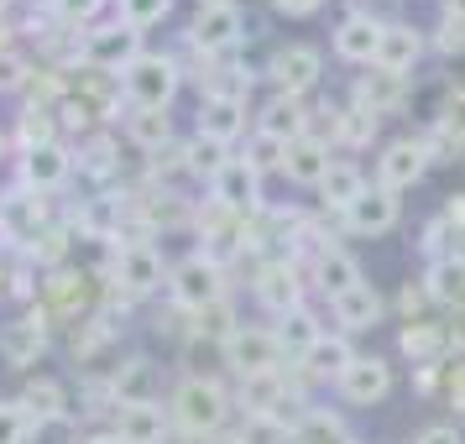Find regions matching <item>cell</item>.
<instances>
[{
	"label": "cell",
	"mask_w": 465,
	"mask_h": 444,
	"mask_svg": "<svg viewBox=\"0 0 465 444\" xmlns=\"http://www.w3.org/2000/svg\"><path fill=\"white\" fill-rule=\"evenodd\" d=\"M246 121H252V110L235 105V100H199L193 131H199V136H210V142H225V147H231L235 136L246 131Z\"/></svg>",
	"instance_id": "36"
},
{
	"label": "cell",
	"mask_w": 465,
	"mask_h": 444,
	"mask_svg": "<svg viewBox=\"0 0 465 444\" xmlns=\"http://www.w3.org/2000/svg\"><path fill=\"white\" fill-rule=\"evenodd\" d=\"M340 220H345V231H351V235H371V241H377V235L398 231L402 199L392 189H381V183H366V193H361V199L340 214Z\"/></svg>",
	"instance_id": "17"
},
{
	"label": "cell",
	"mask_w": 465,
	"mask_h": 444,
	"mask_svg": "<svg viewBox=\"0 0 465 444\" xmlns=\"http://www.w3.org/2000/svg\"><path fill=\"white\" fill-rule=\"evenodd\" d=\"M293 392L298 387H293V371H288V366L256 371V377H235V408H241V413H277Z\"/></svg>",
	"instance_id": "24"
},
{
	"label": "cell",
	"mask_w": 465,
	"mask_h": 444,
	"mask_svg": "<svg viewBox=\"0 0 465 444\" xmlns=\"http://www.w3.org/2000/svg\"><path fill=\"white\" fill-rule=\"evenodd\" d=\"M377 126H381V121L371 115V110H361V105H340V110H335V136H330V147H345V152L371 147Z\"/></svg>",
	"instance_id": "40"
},
{
	"label": "cell",
	"mask_w": 465,
	"mask_h": 444,
	"mask_svg": "<svg viewBox=\"0 0 465 444\" xmlns=\"http://www.w3.org/2000/svg\"><path fill=\"white\" fill-rule=\"evenodd\" d=\"M272 335H277V350H282V360L293 366V360H303V356L319 345L324 324H319V314L303 303V309H288L282 319H272Z\"/></svg>",
	"instance_id": "30"
},
{
	"label": "cell",
	"mask_w": 465,
	"mask_h": 444,
	"mask_svg": "<svg viewBox=\"0 0 465 444\" xmlns=\"http://www.w3.org/2000/svg\"><path fill=\"white\" fill-rule=\"evenodd\" d=\"M429 168H434V157H429V147H423V136L413 131V136H398V142H387V147H381L377 183H381V189H392V193H402V189H413Z\"/></svg>",
	"instance_id": "14"
},
{
	"label": "cell",
	"mask_w": 465,
	"mask_h": 444,
	"mask_svg": "<svg viewBox=\"0 0 465 444\" xmlns=\"http://www.w3.org/2000/svg\"><path fill=\"white\" fill-rule=\"evenodd\" d=\"M5 152H11V136H5V131H0V163H5Z\"/></svg>",
	"instance_id": "57"
},
{
	"label": "cell",
	"mask_w": 465,
	"mask_h": 444,
	"mask_svg": "<svg viewBox=\"0 0 465 444\" xmlns=\"http://www.w3.org/2000/svg\"><path fill=\"white\" fill-rule=\"evenodd\" d=\"M252 293L272 319H282L288 309H303L309 303V272L298 267L293 256H262L256 272H252Z\"/></svg>",
	"instance_id": "4"
},
{
	"label": "cell",
	"mask_w": 465,
	"mask_h": 444,
	"mask_svg": "<svg viewBox=\"0 0 465 444\" xmlns=\"http://www.w3.org/2000/svg\"><path fill=\"white\" fill-rule=\"evenodd\" d=\"M440 16H460L465 22V0H440Z\"/></svg>",
	"instance_id": "56"
},
{
	"label": "cell",
	"mask_w": 465,
	"mask_h": 444,
	"mask_svg": "<svg viewBox=\"0 0 465 444\" xmlns=\"http://www.w3.org/2000/svg\"><path fill=\"white\" fill-rule=\"evenodd\" d=\"M413 444H465V434H460V423H429Z\"/></svg>",
	"instance_id": "53"
},
{
	"label": "cell",
	"mask_w": 465,
	"mask_h": 444,
	"mask_svg": "<svg viewBox=\"0 0 465 444\" xmlns=\"http://www.w3.org/2000/svg\"><path fill=\"white\" fill-rule=\"evenodd\" d=\"M225 163H231V147H225V142H210V136H199V131H193V136H189V178H210V183H214Z\"/></svg>",
	"instance_id": "44"
},
{
	"label": "cell",
	"mask_w": 465,
	"mask_h": 444,
	"mask_svg": "<svg viewBox=\"0 0 465 444\" xmlns=\"http://www.w3.org/2000/svg\"><path fill=\"white\" fill-rule=\"evenodd\" d=\"M330 163H335V147H330V142H319V136H298V142H288L282 178L298 183V189H319L324 173H330Z\"/></svg>",
	"instance_id": "28"
},
{
	"label": "cell",
	"mask_w": 465,
	"mask_h": 444,
	"mask_svg": "<svg viewBox=\"0 0 465 444\" xmlns=\"http://www.w3.org/2000/svg\"><path fill=\"white\" fill-rule=\"evenodd\" d=\"M282 157H288V142H277V136H262V131H252V142H246V163H252L262 178H267V173H282Z\"/></svg>",
	"instance_id": "46"
},
{
	"label": "cell",
	"mask_w": 465,
	"mask_h": 444,
	"mask_svg": "<svg viewBox=\"0 0 465 444\" xmlns=\"http://www.w3.org/2000/svg\"><path fill=\"white\" fill-rule=\"evenodd\" d=\"M231 408H235V398L225 392V381L220 377H199V371L178 381L173 398H168L173 423H178L183 434H193V439H214V434L231 423Z\"/></svg>",
	"instance_id": "1"
},
{
	"label": "cell",
	"mask_w": 465,
	"mask_h": 444,
	"mask_svg": "<svg viewBox=\"0 0 465 444\" xmlns=\"http://www.w3.org/2000/svg\"><path fill=\"white\" fill-rule=\"evenodd\" d=\"M314 193H319V210L324 214H345L361 193H366V173H361L356 157H335L330 173H324V183H319Z\"/></svg>",
	"instance_id": "29"
},
{
	"label": "cell",
	"mask_w": 465,
	"mask_h": 444,
	"mask_svg": "<svg viewBox=\"0 0 465 444\" xmlns=\"http://www.w3.org/2000/svg\"><path fill=\"white\" fill-rule=\"evenodd\" d=\"M47 5H53V16L68 22V26H94V16L105 11L110 0H47Z\"/></svg>",
	"instance_id": "51"
},
{
	"label": "cell",
	"mask_w": 465,
	"mask_h": 444,
	"mask_svg": "<svg viewBox=\"0 0 465 444\" xmlns=\"http://www.w3.org/2000/svg\"><path fill=\"white\" fill-rule=\"evenodd\" d=\"M220 360L231 366V377H256V371H277V366H288L282 350H277L272 324H241V330L220 345Z\"/></svg>",
	"instance_id": "10"
},
{
	"label": "cell",
	"mask_w": 465,
	"mask_h": 444,
	"mask_svg": "<svg viewBox=\"0 0 465 444\" xmlns=\"http://www.w3.org/2000/svg\"><path fill=\"white\" fill-rule=\"evenodd\" d=\"M241 330V314H235V298H220V303H210V309H199V314L189 319V340H199V345H225V340Z\"/></svg>",
	"instance_id": "38"
},
{
	"label": "cell",
	"mask_w": 465,
	"mask_h": 444,
	"mask_svg": "<svg viewBox=\"0 0 465 444\" xmlns=\"http://www.w3.org/2000/svg\"><path fill=\"white\" fill-rule=\"evenodd\" d=\"M47 142H64V131H58V110L22 105V115H16V147L32 152V147H47Z\"/></svg>",
	"instance_id": "42"
},
{
	"label": "cell",
	"mask_w": 465,
	"mask_h": 444,
	"mask_svg": "<svg viewBox=\"0 0 465 444\" xmlns=\"http://www.w3.org/2000/svg\"><path fill=\"white\" fill-rule=\"evenodd\" d=\"M110 429L126 444H163L168 429H173V413L163 402H121L115 419H110Z\"/></svg>",
	"instance_id": "26"
},
{
	"label": "cell",
	"mask_w": 465,
	"mask_h": 444,
	"mask_svg": "<svg viewBox=\"0 0 465 444\" xmlns=\"http://www.w3.org/2000/svg\"><path fill=\"white\" fill-rule=\"evenodd\" d=\"M210 199H220L231 214H241V220H252V214L267 210V193H262V173L246 163V157H231L225 168H220V178L210 183Z\"/></svg>",
	"instance_id": "15"
},
{
	"label": "cell",
	"mask_w": 465,
	"mask_h": 444,
	"mask_svg": "<svg viewBox=\"0 0 465 444\" xmlns=\"http://www.w3.org/2000/svg\"><path fill=\"white\" fill-rule=\"evenodd\" d=\"M335 392L351 402V408H377V402H387V392H392V360L356 356L345 366V377L335 381Z\"/></svg>",
	"instance_id": "19"
},
{
	"label": "cell",
	"mask_w": 465,
	"mask_h": 444,
	"mask_svg": "<svg viewBox=\"0 0 465 444\" xmlns=\"http://www.w3.org/2000/svg\"><path fill=\"white\" fill-rule=\"evenodd\" d=\"M115 402H157V360L152 356H126L110 371Z\"/></svg>",
	"instance_id": "34"
},
{
	"label": "cell",
	"mask_w": 465,
	"mask_h": 444,
	"mask_svg": "<svg viewBox=\"0 0 465 444\" xmlns=\"http://www.w3.org/2000/svg\"><path fill=\"white\" fill-rule=\"evenodd\" d=\"M381 32H387V22H381L377 11H345L335 22V32H330V47H335L340 64L371 68L381 53Z\"/></svg>",
	"instance_id": "12"
},
{
	"label": "cell",
	"mask_w": 465,
	"mask_h": 444,
	"mask_svg": "<svg viewBox=\"0 0 465 444\" xmlns=\"http://www.w3.org/2000/svg\"><path fill=\"white\" fill-rule=\"evenodd\" d=\"M74 168L84 173V178H94V183L121 178V142H115L105 126L89 131L84 142H74Z\"/></svg>",
	"instance_id": "32"
},
{
	"label": "cell",
	"mask_w": 465,
	"mask_h": 444,
	"mask_svg": "<svg viewBox=\"0 0 465 444\" xmlns=\"http://www.w3.org/2000/svg\"><path fill=\"white\" fill-rule=\"evenodd\" d=\"M252 121H256L262 136L298 142V136H309V126H314V110H309V100H293V94H267V100L252 110Z\"/></svg>",
	"instance_id": "20"
},
{
	"label": "cell",
	"mask_w": 465,
	"mask_h": 444,
	"mask_svg": "<svg viewBox=\"0 0 465 444\" xmlns=\"http://www.w3.org/2000/svg\"><path fill=\"white\" fill-rule=\"evenodd\" d=\"M231 444H293V429L277 423L272 413H241Z\"/></svg>",
	"instance_id": "43"
},
{
	"label": "cell",
	"mask_w": 465,
	"mask_h": 444,
	"mask_svg": "<svg viewBox=\"0 0 465 444\" xmlns=\"http://www.w3.org/2000/svg\"><path fill=\"white\" fill-rule=\"evenodd\" d=\"M225 267H214L204 252H189L183 261H173L168 267V293L178 309H189V314H199V309H210V303H220V298H231V282H225Z\"/></svg>",
	"instance_id": "3"
},
{
	"label": "cell",
	"mask_w": 465,
	"mask_h": 444,
	"mask_svg": "<svg viewBox=\"0 0 465 444\" xmlns=\"http://www.w3.org/2000/svg\"><path fill=\"white\" fill-rule=\"evenodd\" d=\"M381 314H387V298H381L377 282H356L351 293H340L330 303V319L340 324V335H366L381 324Z\"/></svg>",
	"instance_id": "22"
},
{
	"label": "cell",
	"mask_w": 465,
	"mask_h": 444,
	"mask_svg": "<svg viewBox=\"0 0 465 444\" xmlns=\"http://www.w3.org/2000/svg\"><path fill=\"white\" fill-rule=\"evenodd\" d=\"M398 350L413 366H444V360L455 356V335H450V324H440V319H413V324L398 330Z\"/></svg>",
	"instance_id": "23"
},
{
	"label": "cell",
	"mask_w": 465,
	"mask_h": 444,
	"mask_svg": "<svg viewBox=\"0 0 465 444\" xmlns=\"http://www.w3.org/2000/svg\"><path fill=\"white\" fill-rule=\"evenodd\" d=\"M434 126H440L444 136H455V142H460V147H465V84L444 89L440 110H434Z\"/></svg>",
	"instance_id": "47"
},
{
	"label": "cell",
	"mask_w": 465,
	"mask_h": 444,
	"mask_svg": "<svg viewBox=\"0 0 465 444\" xmlns=\"http://www.w3.org/2000/svg\"><path fill=\"white\" fill-rule=\"evenodd\" d=\"M79 444H126L115 429H100V434H89V439H79Z\"/></svg>",
	"instance_id": "55"
},
{
	"label": "cell",
	"mask_w": 465,
	"mask_h": 444,
	"mask_svg": "<svg viewBox=\"0 0 465 444\" xmlns=\"http://www.w3.org/2000/svg\"><path fill=\"white\" fill-rule=\"evenodd\" d=\"M423 288L440 309H465V256H444V261H429L423 272Z\"/></svg>",
	"instance_id": "37"
},
{
	"label": "cell",
	"mask_w": 465,
	"mask_h": 444,
	"mask_svg": "<svg viewBox=\"0 0 465 444\" xmlns=\"http://www.w3.org/2000/svg\"><path fill=\"white\" fill-rule=\"evenodd\" d=\"M429 53V32L413 22H387L381 32V53H377V68H392V74H408L413 79V68L419 58Z\"/></svg>",
	"instance_id": "27"
},
{
	"label": "cell",
	"mask_w": 465,
	"mask_h": 444,
	"mask_svg": "<svg viewBox=\"0 0 465 444\" xmlns=\"http://www.w3.org/2000/svg\"><path fill=\"white\" fill-rule=\"evenodd\" d=\"M100 293H105V282L89 272V267H58V272H43V293H37V303H43V314L53 319V330H74L79 319H89L94 309H100Z\"/></svg>",
	"instance_id": "2"
},
{
	"label": "cell",
	"mask_w": 465,
	"mask_h": 444,
	"mask_svg": "<svg viewBox=\"0 0 465 444\" xmlns=\"http://www.w3.org/2000/svg\"><path fill=\"white\" fill-rule=\"evenodd\" d=\"M110 282L126 288L131 298H152L168 282L163 246L157 241H115V272H110Z\"/></svg>",
	"instance_id": "8"
},
{
	"label": "cell",
	"mask_w": 465,
	"mask_h": 444,
	"mask_svg": "<svg viewBox=\"0 0 465 444\" xmlns=\"http://www.w3.org/2000/svg\"><path fill=\"white\" fill-rule=\"evenodd\" d=\"M121 84H126V105H152V110H168L178 100V89H183V74L173 64V53H142L136 64L121 74Z\"/></svg>",
	"instance_id": "5"
},
{
	"label": "cell",
	"mask_w": 465,
	"mask_h": 444,
	"mask_svg": "<svg viewBox=\"0 0 465 444\" xmlns=\"http://www.w3.org/2000/svg\"><path fill=\"white\" fill-rule=\"evenodd\" d=\"M189 37L204 47V53H214V58L235 53V47L246 43V11H241V0H220V5H204V11H193Z\"/></svg>",
	"instance_id": "11"
},
{
	"label": "cell",
	"mask_w": 465,
	"mask_h": 444,
	"mask_svg": "<svg viewBox=\"0 0 465 444\" xmlns=\"http://www.w3.org/2000/svg\"><path fill=\"white\" fill-rule=\"evenodd\" d=\"M429 47H434L440 58H460L465 53V22L460 16H440V22L429 26Z\"/></svg>",
	"instance_id": "50"
},
{
	"label": "cell",
	"mask_w": 465,
	"mask_h": 444,
	"mask_svg": "<svg viewBox=\"0 0 465 444\" xmlns=\"http://www.w3.org/2000/svg\"><path fill=\"white\" fill-rule=\"evenodd\" d=\"M413 100V79L408 74H392V68H366V74H356V84H351V105L371 110L377 121H387V115H398L402 105Z\"/></svg>",
	"instance_id": "13"
},
{
	"label": "cell",
	"mask_w": 465,
	"mask_h": 444,
	"mask_svg": "<svg viewBox=\"0 0 465 444\" xmlns=\"http://www.w3.org/2000/svg\"><path fill=\"white\" fill-rule=\"evenodd\" d=\"M142 32L126 26L121 16L115 22H100V26H84V58L79 68H105V74H126L136 58H142Z\"/></svg>",
	"instance_id": "9"
},
{
	"label": "cell",
	"mask_w": 465,
	"mask_h": 444,
	"mask_svg": "<svg viewBox=\"0 0 465 444\" xmlns=\"http://www.w3.org/2000/svg\"><path fill=\"white\" fill-rule=\"evenodd\" d=\"M47 340H53V319L43 314V303H32L26 314L0 324V366L5 371H32L47 356Z\"/></svg>",
	"instance_id": "7"
},
{
	"label": "cell",
	"mask_w": 465,
	"mask_h": 444,
	"mask_svg": "<svg viewBox=\"0 0 465 444\" xmlns=\"http://www.w3.org/2000/svg\"><path fill=\"white\" fill-rule=\"evenodd\" d=\"M256 79H262L256 68L220 58V68H214L210 89H204V100H235V105H246V100H252V89H256Z\"/></svg>",
	"instance_id": "41"
},
{
	"label": "cell",
	"mask_w": 465,
	"mask_h": 444,
	"mask_svg": "<svg viewBox=\"0 0 465 444\" xmlns=\"http://www.w3.org/2000/svg\"><path fill=\"white\" fill-rule=\"evenodd\" d=\"M293 444H361V439L345 429L340 413H330V408H309L303 423L293 429Z\"/></svg>",
	"instance_id": "39"
},
{
	"label": "cell",
	"mask_w": 465,
	"mask_h": 444,
	"mask_svg": "<svg viewBox=\"0 0 465 444\" xmlns=\"http://www.w3.org/2000/svg\"><path fill=\"white\" fill-rule=\"evenodd\" d=\"M429 303H434V298H429V288H423V277H419V282L408 277V282H402V298H398L402 324H413V319H423V309H429Z\"/></svg>",
	"instance_id": "52"
},
{
	"label": "cell",
	"mask_w": 465,
	"mask_h": 444,
	"mask_svg": "<svg viewBox=\"0 0 465 444\" xmlns=\"http://www.w3.org/2000/svg\"><path fill=\"white\" fill-rule=\"evenodd\" d=\"M74 225L68 220H53V225H43V231L32 235L22 246V256L37 267V272H58V267H68V256H74Z\"/></svg>",
	"instance_id": "33"
},
{
	"label": "cell",
	"mask_w": 465,
	"mask_h": 444,
	"mask_svg": "<svg viewBox=\"0 0 465 444\" xmlns=\"http://www.w3.org/2000/svg\"><path fill=\"white\" fill-rule=\"evenodd\" d=\"M32 58H26L22 47H5L0 53V94H22L26 89V79H32Z\"/></svg>",
	"instance_id": "49"
},
{
	"label": "cell",
	"mask_w": 465,
	"mask_h": 444,
	"mask_svg": "<svg viewBox=\"0 0 465 444\" xmlns=\"http://www.w3.org/2000/svg\"><path fill=\"white\" fill-rule=\"evenodd\" d=\"M262 79L272 84V94L309 100V94L319 89V79H324V53H319L314 43H282L272 58H267Z\"/></svg>",
	"instance_id": "6"
},
{
	"label": "cell",
	"mask_w": 465,
	"mask_h": 444,
	"mask_svg": "<svg viewBox=\"0 0 465 444\" xmlns=\"http://www.w3.org/2000/svg\"><path fill=\"white\" fill-rule=\"evenodd\" d=\"M173 5H178V0H115V16L126 26H136V32H147V26L168 22Z\"/></svg>",
	"instance_id": "45"
},
{
	"label": "cell",
	"mask_w": 465,
	"mask_h": 444,
	"mask_svg": "<svg viewBox=\"0 0 465 444\" xmlns=\"http://www.w3.org/2000/svg\"><path fill=\"white\" fill-rule=\"evenodd\" d=\"M43 423L26 413L22 402H0V444H26Z\"/></svg>",
	"instance_id": "48"
},
{
	"label": "cell",
	"mask_w": 465,
	"mask_h": 444,
	"mask_svg": "<svg viewBox=\"0 0 465 444\" xmlns=\"http://www.w3.org/2000/svg\"><path fill=\"white\" fill-rule=\"evenodd\" d=\"M16 402H22L37 423L74 419V398H68V387L58 377H26V387H22V398H16Z\"/></svg>",
	"instance_id": "31"
},
{
	"label": "cell",
	"mask_w": 465,
	"mask_h": 444,
	"mask_svg": "<svg viewBox=\"0 0 465 444\" xmlns=\"http://www.w3.org/2000/svg\"><path fill=\"white\" fill-rule=\"evenodd\" d=\"M47 199L53 193H37V189H26V183H16L11 193H0V231L26 246L43 225H53V204Z\"/></svg>",
	"instance_id": "18"
},
{
	"label": "cell",
	"mask_w": 465,
	"mask_h": 444,
	"mask_svg": "<svg viewBox=\"0 0 465 444\" xmlns=\"http://www.w3.org/2000/svg\"><path fill=\"white\" fill-rule=\"evenodd\" d=\"M126 142L136 152H163L168 142H178L173 136V115L168 110H152V105H126Z\"/></svg>",
	"instance_id": "35"
},
{
	"label": "cell",
	"mask_w": 465,
	"mask_h": 444,
	"mask_svg": "<svg viewBox=\"0 0 465 444\" xmlns=\"http://www.w3.org/2000/svg\"><path fill=\"white\" fill-rule=\"evenodd\" d=\"M303 272H309V288H314V293H324L330 303H335L340 293H351L356 282H366L361 261H356L351 252H345V246H330V252H319L314 261L303 267Z\"/></svg>",
	"instance_id": "25"
},
{
	"label": "cell",
	"mask_w": 465,
	"mask_h": 444,
	"mask_svg": "<svg viewBox=\"0 0 465 444\" xmlns=\"http://www.w3.org/2000/svg\"><path fill=\"white\" fill-rule=\"evenodd\" d=\"M74 178V147L68 142H47V147L22 152V183L37 193H58Z\"/></svg>",
	"instance_id": "21"
},
{
	"label": "cell",
	"mask_w": 465,
	"mask_h": 444,
	"mask_svg": "<svg viewBox=\"0 0 465 444\" xmlns=\"http://www.w3.org/2000/svg\"><path fill=\"white\" fill-rule=\"evenodd\" d=\"M351 360H356V345H351V335L324 330L314 350H309L303 360H293L288 371H293V387H314V381H340Z\"/></svg>",
	"instance_id": "16"
},
{
	"label": "cell",
	"mask_w": 465,
	"mask_h": 444,
	"mask_svg": "<svg viewBox=\"0 0 465 444\" xmlns=\"http://www.w3.org/2000/svg\"><path fill=\"white\" fill-rule=\"evenodd\" d=\"M319 5H324V0H272V11L277 16H288V22H309Z\"/></svg>",
	"instance_id": "54"
}]
</instances>
